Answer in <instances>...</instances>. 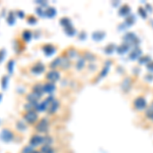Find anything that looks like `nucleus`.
Returning a JSON list of instances; mask_svg holds the SVG:
<instances>
[{
  "mask_svg": "<svg viewBox=\"0 0 153 153\" xmlns=\"http://www.w3.org/2000/svg\"><path fill=\"white\" fill-rule=\"evenodd\" d=\"M25 120H26L29 124H34V123H36L37 120H38V115H37V113L34 111V110H31V111H28L25 114Z\"/></svg>",
  "mask_w": 153,
  "mask_h": 153,
  "instance_id": "423d86ee",
  "label": "nucleus"
},
{
  "mask_svg": "<svg viewBox=\"0 0 153 153\" xmlns=\"http://www.w3.org/2000/svg\"><path fill=\"white\" fill-rule=\"evenodd\" d=\"M44 70H45V66L42 65V63H37V65H35L31 68V71L33 74H35V75H39V74L43 73Z\"/></svg>",
  "mask_w": 153,
  "mask_h": 153,
  "instance_id": "9b49d317",
  "label": "nucleus"
},
{
  "mask_svg": "<svg viewBox=\"0 0 153 153\" xmlns=\"http://www.w3.org/2000/svg\"><path fill=\"white\" fill-rule=\"evenodd\" d=\"M124 40H125V43H127L128 45H137L139 42H138V38L136 37V35L134 33H128L126 34L125 37H124Z\"/></svg>",
  "mask_w": 153,
  "mask_h": 153,
  "instance_id": "20e7f679",
  "label": "nucleus"
},
{
  "mask_svg": "<svg viewBox=\"0 0 153 153\" xmlns=\"http://www.w3.org/2000/svg\"><path fill=\"white\" fill-rule=\"evenodd\" d=\"M40 99V97H39L38 95H36L35 93H30V94L27 95V100H28L29 103H31L32 105L34 106V107H36L37 105H38V101Z\"/></svg>",
  "mask_w": 153,
  "mask_h": 153,
  "instance_id": "6e6552de",
  "label": "nucleus"
},
{
  "mask_svg": "<svg viewBox=\"0 0 153 153\" xmlns=\"http://www.w3.org/2000/svg\"><path fill=\"white\" fill-rule=\"evenodd\" d=\"M44 86V92L45 93H48V94H51V93H53L54 91H55V85H54L53 83H46Z\"/></svg>",
  "mask_w": 153,
  "mask_h": 153,
  "instance_id": "ddd939ff",
  "label": "nucleus"
},
{
  "mask_svg": "<svg viewBox=\"0 0 153 153\" xmlns=\"http://www.w3.org/2000/svg\"><path fill=\"white\" fill-rule=\"evenodd\" d=\"M23 39H24V41L29 42L32 39V32L31 31H28V30L24 31L23 32Z\"/></svg>",
  "mask_w": 153,
  "mask_h": 153,
  "instance_id": "412c9836",
  "label": "nucleus"
},
{
  "mask_svg": "<svg viewBox=\"0 0 153 153\" xmlns=\"http://www.w3.org/2000/svg\"><path fill=\"white\" fill-rule=\"evenodd\" d=\"M145 115L148 120H150L151 122H153V108L152 107H147L146 112H145Z\"/></svg>",
  "mask_w": 153,
  "mask_h": 153,
  "instance_id": "b1692460",
  "label": "nucleus"
},
{
  "mask_svg": "<svg viewBox=\"0 0 153 153\" xmlns=\"http://www.w3.org/2000/svg\"><path fill=\"white\" fill-rule=\"evenodd\" d=\"M84 66H85V59L81 58L80 60H78V62H76V68H78V70H82Z\"/></svg>",
  "mask_w": 153,
  "mask_h": 153,
  "instance_id": "c756f323",
  "label": "nucleus"
},
{
  "mask_svg": "<svg viewBox=\"0 0 153 153\" xmlns=\"http://www.w3.org/2000/svg\"><path fill=\"white\" fill-rule=\"evenodd\" d=\"M36 12H37V13H38L40 16H45V11H43V8H41V7H39V8H37Z\"/></svg>",
  "mask_w": 153,
  "mask_h": 153,
  "instance_id": "4c0bfd02",
  "label": "nucleus"
},
{
  "mask_svg": "<svg viewBox=\"0 0 153 153\" xmlns=\"http://www.w3.org/2000/svg\"><path fill=\"white\" fill-rule=\"evenodd\" d=\"M150 107H152V108H153V102H152V104H151V106H150Z\"/></svg>",
  "mask_w": 153,
  "mask_h": 153,
  "instance_id": "a18cd8bd",
  "label": "nucleus"
},
{
  "mask_svg": "<svg viewBox=\"0 0 153 153\" xmlns=\"http://www.w3.org/2000/svg\"><path fill=\"white\" fill-rule=\"evenodd\" d=\"M43 51L47 56H50V55H52L54 52H55V47L52 46V45H45L43 47Z\"/></svg>",
  "mask_w": 153,
  "mask_h": 153,
  "instance_id": "4468645a",
  "label": "nucleus"
},
{
  "mask_svg": "<svg viewBox=\"0 0 153 153\" xmlns=\"http://www.w3.org/2000/svg\"><path fill=\"white\" fill-rule=\"evenodd\" d=\"M139 13H140V16H141L143 19H146V18H147V13H146V11H145V9L141 8V7H140V8H139Z\"/></svg>",
  "mask_w": 153,
  "mask_h": 153,
  "instance_id": "c9c22d12",
  "label": "nucleus"
},
{
  "mask_svg": "<svg viewBox=\"0 0 153 153\" xmlns=\"http://www.w3.org/2000/svg\"><path fill=\"white\" fill-rule=\"evenodd\" d=\"M40 152L41 153H54V149L51 146H48V145H44V146L41 148Z\"/></svg>",
  "mask_w": 153,
  "mask_h": 153,
  "instance_id": "4be33fe9",
  "label": "nucleus"
},
{
  "mask_svg": "<svg viewBox=\"0 0 153 153\" xmlns=\"http://www.w3.org/2000/svg\"><path fill=\"white\" fill-rule=\"evenodd\" d=\"M117 53H120V54H124L126 52H128V51L130 50V45H128L127 43H123L122 45L120 46V47H117Z\"/></svg>",
  "mask_w": 153,
  "mask_h": 153,
  "instance_id": "2eb2a0df",
  "label": "nucleus"
},
{
  "mask_svg": "<svg viewBox=\"0 0 153 153\" xmlns=\"http://www.w3.org/2000/svg\"><path fill=\"white\" fill-rule=\"evenodd\" d=\"M65 33L68 34V36H74V35L76 34V30L74 29V27H73V26L70 27V28L65 29Z\"/></svg>",
  "mask_w": 153,
  "mask_h": 153,
  "instance_id": "cd10ccee",
  "label": "nucleus"
},
{
  "mask_svg": "<svg viewBox=\"0 0 153 153\" xmlns=\"http://www.w3.org/2000/svg\"><path fill=\"white\" fill-rule=\"evenodd\" d=\"M92 37H93V39L96 41H101L105 37V33L104 32H95Z\"/></svg>",
  "mask_w": 153,
  "mask_h": 153,
  "instance_id": "a211bd4d",
  "label": "nucleus"
},
{
  "mask_svg": "<svg viewBox=\"0 0 153 153\" xmlns=\"http://www.w3.org/2000/svg\"><path fill=\"white\" fill-rule=\"evenodd\" d=\"M147 68L149 71H153V61H150L149 63L147 65Z\"/></svg>",
  "mask_w": 153,
  "mask_h": 153,
  "instance_id": "a19ab883",
  "label": "nucleus"
},
{
  "mask_svg": "<svg viewBox=\"0 0 153 153\" xmlns=\"http://www.w3.org/2000/svg\"><path fill=\"white\" fill-rule=\"evenodd\" d=\"M16 127H18V129L19 131H25V130L27 129L26 125H25L24 123H22V122H19L18 124H16Z\"/></svg>",
  "mask_w": 153,
  "mask_h": 153,
  "instance_id": "72a5a7b5",
  "label": "nucleus"
},
{
  "mask_svg": "<svg viewBox=\"0 0 153 153\" xmlns=\"http://www.w3.org/2000/svg\"><path fill=\"white\" fill-rule=\"evenodd\" d=\"M7 80H8V79H7V76H4L3 78H2V89H3V90H5V89H6Z\"/></svg>",
  "mask_w": 153,
  "mask_h": 153,
  "instance_id": "f704fd0d",
  "label": "nucleus"
},
{
  "mask_svg": "<svg viewBox=\"0 0 153 153\" xmlns=\"http://www.w3.org/2000/svg\"><path fill=\"white\" fill-rule=\"evenodd\" d=\"M59 78H60V74L55 70L49 71L47 75H46V79H47L50 83H53V84L55 82H57V81L59 80Z\"/></svg>",
  "mask_w": 153,
  "mask_h": 153,
  "instance_id": "39448f33",
  "label": "nucleus"
},
{
  "mask_svg": "<svg viewBox=\"0 0 153 153\" xmlns=\"http://www.w3.org/2000/svg\"><path fill=\"white\" fill-rule=\"evenodd\" d=\"M1 98H2V94L0 93V100H1Z\"/></svg>",
  "mask_w": 153,
  "mask_h": 153,
  "instance_id": "c03bdc74",
  "label": "nucleus"
},
{
  "mask_svg": "<svg viewBox=\"0 0 153 153\" xmlns=\"http://www.w3.org/2000/svg\"><path fill=\"white\" fill-rule=\"evenodd\" d=\"M41 144H43V137L40 135H34L30 140V145L33 147L39 146Z\"/></svg>",
  "mask_w": 153,
  "mask_h": 153,
  "instance_id": "0eeeda50",
  "label": "nucleus"
},
{
  "mask_svg": "<svg viewBox=\"0 0 153 153\" xmlns=\"http://www.w3.org/2000/svg\"><path fill=\"white\" fill-rule=\"evenodd\" d=\"M139 62L140 63H146V65H148V63L150 62V57L149 56H145V57H141L139 59Z\"/></svg>",
  "mask_w": 153,
  "mask_h": 153,
  "instance_id": "7c9ffc66",
  "label": "nucleus"
},
{
  "mask_svg": "<svg viewBox=\"0 0 153 153\" xmlns=\"http://www.w3.org/2000/svg\"><path fill=\"white\" fill-rule=\"evenodd\" d=\"M46 100H47V102H48L47 111L50 113V114H53V113H55L56 111H57V109H58V107H59V102L54 97H52V96L48 97Z\"/></svg>",
  "mask_w": 153,
  "mask_h": 153,
  "instance_id": "f257e3e1",
  "label": "nucleus"
},
{
  "mask_svg": "<svg viewBox=\"0 0 153 153\" xmlns=\"http://www.w3.org/2000/svg\"><path fill=\"white\" fill-rule=\"evenodd\" d=\"M141 54H142V51L140 50L139 48H135L134 50H132L130 52V58L132 60H135V59H140L141 57Z\"/></svg>",
  "mask_w": 153,
  "mask_h": 153,
  "instance_id": "f8f14e48",
  "label": "nucleus"
},
{
  "mask_svg": "<svg viewBox=\"0 0 153 153\" xmlns=\"http://www.w3.org/2000/svg\"><path fill=\"white\" fill-rule=\"evenodd\" d=\"M86 59H89V60H93L94 59V56L91 53H86Z\"/></svg>",
  "mask_w": 153,
  "mask_h": 153,
  "instance_id": "ea45409f",
  "label": "nucleus"
},
{
  "mask_svg": "<svg viewBox=\"0 0 153 153\" xmlns=\"http://www.w3.org/2000/svg\"><path fill=\"white\" fill-rule=\"evenodd\" d=\"M13 65H14V60H13V59H11V60H9L8 63H7V70H8L9 74H12V71H13Z\"/></svg>",
  "mask_w": 153,
  "mask_h": 153,
  "instance_id": "c85d7f7f",
  "label": "nucleus"
},
{
  "mask_svg": "<svg viewBox=\"0 0 153 153\" xmlns=\"http://www.w3.org/2000/svg\"><path fill=\"white\" fill-rule=\"evenodd\" d=\"M36 19L34 16H30V19H28V23L29 24H36Z\"/></svg>",
  "mask_w": 153,
  "mask_h": 153,
  "instance_id": "58836bf2",
  "label": "nucleus"
},
{
  "mask_svg": "<svg viewBox=\"0 0 153 153\" xmlns=\"http://www.w3.org/2000/svg\"><path fill=\"white\" fill-rule=\"evenodd\" d=\"M16 13H18V16H19V18H21V19H23L24 16H25V13H24L23 11H21V10H19L18 12H16Z\"/></svg>",
  "mask_w": 153,
  "mask_h": 153,
  "instance_id": "79ce46f5",
  "label": "nucleus"
},
{
  "mask_svg": "<svg viewBox=\"0 0 153 153\" xmlns=\"http://www.w3.org/2000/svg\"><path fill=\"white\" fill-rule=\"evenodd\" d=\"M135 23V19H134V16H128L127 19H126V24L128 25V26H131V25H133Z\"/></svg>",
  "mask_w": 153,
  "mask_h": 153,
  "instance_id": "2f4dec72",
  "label": "nucleus"
},
{
  "mask_svg": "<svg viewBox=\"0 0 153 153\" xmlns=\"http://www.w3.org/2000/svg\"><path fill=\"white\" fill-rule=\"evenodd\" d=\"M31 153H41L40 151H36V150H34L33 152H31Z\"/></svg>",
  "mask_w": 153,
  "mask_h": 153,
  "instance_id": "37998d69",
  "label": "nucleus"
},
{
  "mask_svg": "<svg viewBox=\"0 0 153 153\" xmlns=\"http://www.w3.org/2000/svg\"><path fill=\"white\" fill-rule=\"evenodd\" d=\"M60 24H61V26H62L65 29H66V28H70V27H71V21H70V19H68V18H63V19H60Z\"/></svg>",
  "mask_w": 153,
  "mask_h": 153,
  "instance_id": "aec40b11",
  "label": "nucleus"
},
{
  "mask_svg": "<svg viewBox=\"0 0 153 153\" xmlns=\"http://www.w3.org/2000/svg\"><path fill=\"white\" fill-rule=\"evenodd\" d=\"M60 63H61V57H57L50 63V68H58V66H60Z\"/></svg>",
  "mask_w": 153,
  "mask_h": 153,
  "instance_id": "5701e85b",
  "label": "nucleus"
},
{
  "mask_svg": "<svg viewBox=\"0 0 153 153\" xmlns=\"http://www.w3.org/2000/svg\"><path fill=\"white\" fill-rule=\"evenodd\" d=\"M12 138H13V135H12V133L10 131L8 130H3L1 133V139L3 140L4 142H10L12 140Z\"/></svg>",
  "mask_w": 153,
  "mask_h": 153,
  "instance_id": "1a4fd4ad",
  "label": "nucleus"
},
{
  "mask_svg": "<svg viewBox=\"0 0 153 153\" xmlns=\"http://www.w3.org/2000/svg\"><path fill=\"white\" fill-rule=\"evenodd\" d=\"M49 128V122L47 118H41L36 126V131L39 133H47Z\"/></svg>",
  "mask_w": 153,
  "mask_h": 153,
  "instance_id": "f03ea898",
  "label": "nucleus"
},
{
  "mask_svg": "<svg viewBox=\"0 0 153 153\" xmlns=\"http://www.w3.org/2000/svg\"><path fill=\"white\" fill-rule=\"evenodd\" d=\"M34 151V147L31 146V145H29V146L25 147L24 150H23V153H31Z\"/></svg>",
  "mask_w": 153,
  "mask_h": 153,
  "instance_id": "473e14b6",
  "label": "nucleus"
},
{
  "mask_svg": "<svg viewBox=\"0 0 153 153\" xmlns=\"http://www.w3.org/2000/svg\"><path fill=\"white\" fill-rule=\"evenodd\" d=\"M118 13H120V16H127L128 14L130 13V6H128V5H123V6L120 8V11H118Z\"/></svg>",
  "mask_w": 153,
  "mask_h": 153,
  "instance_id": "dca6fc26",
  "label": "nucleus"
},
{
  "mask_svg": "<svg viewBox=\"0 0 153 153\" xmlns=\"http://www.w3.org/2000/svg\"><path fill=\"white\" fill-rule=\"evenodd\" d=\"M114 50H115V46L113 44H109V45H107L104 48V52L106 54H111Z\"/></svg>",
  "mask_w": 153,
  "mask_h": 153,
  "instance_id": "393cba45",
  "label": "nucleus"
},
{
  "mask_svg": "<svg viewBox=\"0 0 153 153\" xmlns=\"http://www.w3.org/2000/svg\"><path fill=\"white\" fill-rule=\"evenodd\" d=\"M4 57H5V50H4V49H1V50H0V63L3 61Z\"/></svg>",
  "mask_w": 153,
  "mask_h": 153,
  "instance_id": "e433bc0d",
  "label": "nucleus"
},
{
  "mask_svg": "<svg viewBox=\"0 0 153 153\" xmlns=\"http://www.w3.org/2000/svg\"><path fill=\"white\" fill-rule=\"evenodd\" d=\"M33 93H35L36 95H38L39 97H42V95L44 94V86L41 85V84H36L33 87Z\"/></svg>",
  "mask_w": 153,
  "mask_h": 153,
  "instance_id": "9d476101",
  "label": "nucleus"
},
{
  "mask_svg": "<svg viewBox=\"0 0 153 153\" xmlns=\"http://www.w3.org/2000/svg\"><path fill=\"white\" fill-rule=\"evenodd\" d=\"M6 21H7V23H8L9 25L14 24V22H16V18H14V13H13V12H12V11L9 12L8 18L6 19Z\"/></svg>",
  "mask_w": 153,
  "mask_h": 153,
  "instance_id": "bb28decb",
  "label": "nucleus"
},
{
  "mask_svg": "<svg viewBox=\"0 0 153 153\" xmlns=\"http://www.w3.org/2000/svg\"><path fill=\"white\" fill-rule=\"evenodd\" d=\"M53 143V139L50 137V136H46V137H43V144L44 145H48V146H51V144Z\"/></svg>",
  "mask_w": 153,
  "mask_h": 153,
  "instance_id": "a878e982",
  "label": "nucleus"
},
{
  "mask_svg": "<svg viewBox=\"0 0 153 153\" xmlns=\"http://www.w3.org/2000/svg\"><path fill=\"white\" fill-rule=\"evenodd\" d=\"M56 14V10L53 8V7H48L47 9L45 10V16H48V18H53L54 16Z\"/></svg>",
  "mask_w": 153,
  "mask_h": 153,
  "instance_id": "6ab92c4d",
  "label": "nucleus"
},
{
  "mask_svg": "<svg viewBox=\"0 0 153 153\" xmlns=\"http://www.w3.org/2000/svg\"><path fill=\"white\" fill-rule=\"evenodd\" d=\"M71 65V62H70V59H68V57H61V63H60V68H65V70H66V68H68Z\"/></svg>",
  "mask_w": 153,
  "mask_h": 153,
  "instance_id": "f3484780",
  "label": "nucleus"
},
{
  "mask_svg": "<svg viewBox=\"0 0 153 153\" xmlns=\"http://www.w3.org/2000/svg\"><path fill=\"white\" fill-rule=\"evenodd\" d=\"M134 107L137 110H145L147 109V102L143 97L136 98L134 101Z\"/></svg>",
  "mask_w": 153,
  "mask_h": 153,
  "instance_id": "7ed1b4c3",
  "label": "nucleus"
}]
</instances>
